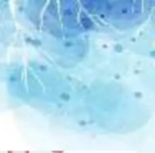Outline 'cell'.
<instances>
[{
    "mask_svg": "<svg viewBox=\"0 0 155 153\" xmlns=\"http://www.w3.org/2000/svg\"><path fill=\"white\" fill-rule=\"evenodd\" d=\"M8 153H30L29 151H22V152H17V151H8Z\"/></svg>",
    "mask_w": 155,
    "mask_h": 153,
    "instance_id": "obj_1",
    "label": "cell"
}]
</instances>
